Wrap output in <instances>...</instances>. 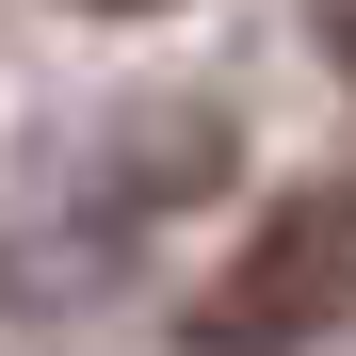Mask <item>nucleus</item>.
I'll list each match as a JSON object with an SVG mask.
<instances>
[{
  "label": "nucleus",
  "mask_w": 356,
  "mask_h": 356,
  "mask_svg": "<svg viewBox=\"0 0 356 356\" xmlns=\"http://www.w3.org/2000/svg\"><path fill=\"white\" fill-rule=\"evenodd\" d=\"M324 308H356V227L340 211H291L243 259V324H324Z\"/></svg>",
  "instance_id": "f257e3e1"
},
{
  "label": "nucleus",
  "mask_w": 356,
  "mask_h": 356,
  "mask_svg": "<svg viewBox=\"0 0 356 356\" xmlns=\"http://www.w3.org/2000/svg\"><path fill=\"white\" fill-rule=\"evenodd\" d=\"M97 17H146V0H97Z\"/></svg>",
  "instance_id": "f03ea898"
}]
</instances>
